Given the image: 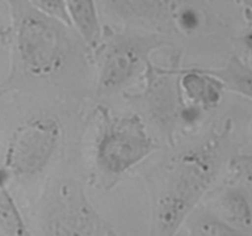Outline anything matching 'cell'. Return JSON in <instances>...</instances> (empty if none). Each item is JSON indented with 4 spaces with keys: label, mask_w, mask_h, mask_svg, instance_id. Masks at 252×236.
I'll return each mask as SVG.
<instances>
[{
    "label": "cell",
    "mask_w": 252,
    "mask_h": 236,
    "mask_svg": "<svg viewBox=\"0 0 252 236\" xmlns=\"http://www.w3.org/2000/svg\"><path fill=\"white\" fill-rule=\"evenodd\" d=\"M230 127L160 165L152 177V230L174 235L213 186L226 156Z\"/></svg>",
    "instance_id": "cell-1"
},
{
    "label": "cell",
    "mask_w": 252,
    "mask_h": 236,
    "mask_svg": "<svg viewBox=\"0 0 252 236\" xmlns=\"http://www.w3.org/2000/svg\"><path fill=\"white\" fill-rule=\"evenodd\" d=\"M9 25L0 30V41L10 57L9 75L0 86V97L27 79H47L68 63L74 42L63 22L37 9L31 0H5Z\"/></svg>",
    "instance_id": "cell-2"
},
{
    "label": "cell",
    "mask_w": 252,
    "mask_h": 236,
    "mask_svg": "<svg viewBox=\"0 0 252 236\" xmlns=\"http://www.w3.org/2000/svg\"><path fill=\"white\" fill-rule=\"evenodd\" d=\"M101 124L95 147V165L107 179H117L158 150L154 138L148 133L138 115L112 116L100 110Z\"/></svg>",
    "instance_id": "cell-3"
},
{
    "label": "cell",
    "mask_w": 252,
    "mask_h": 236,
    "mask_svg": "<svg viewBox=\"0 0 252 236\" xmlns=\"http://www.w3.org/2000/svg\"><path fill=\"white\" fill-rule=\"evenodd\" d=\"M166 46H170L169 42L157 33L111 32L98 53V95L123 90L137 79L144 78L152 63L150 56Z\"/></svg>",
    "instance_id": "cell-4"
},
{
    "label": "cell",
    "mask_w": 252,
    "mask_h": 236,
    "mask_svg": "<svg viewBox=\"0 0 252 236\" xmlns=\"http://www.w3.org/2000/svg\"><path fill=\"white\" fill-rule=\"evenodd\" d=\"M143 79L145 86L142 92L126 93L125 97L137 103L172 144L175 132L194 119L192 115L201 110L185 101L179 84V68H160L150 63Z\"/></svg>",
    "instance_id": "cell-5"
},
{
    "label": "cell",
    "mask_w": 252,
    "mask_h": 236,
    "mask_svg": "<svg viewBox=\"0 0 252 236\" xmlns=\"http://www.w3.org/2000/svg\"><path fill=\"white\" fill-rule=\"evenodd\" d=\"M44 234L48 235H116L113 226L96 211L85 189L74 179L62 181L44 208Z\"/></svg>",
    "instance_id": "cell-6"
},
{
    "label": "cell",
    "mask_w": 252,
    "mask_h": 236,
    "mask_svg": "<svg viewBox=\"0 0 252 236\" xmlns=\"http://www.w3.org/2000/svg\"><path fill=\"white\" fill-rule=\"evenodd\" d=\"M61 142L62 127L57 118H32L12 133L4 167L17 177L36 176L48 166Z\"/></svg>",
    "instance_id": "cell-7"
},
{
    "label": "cell",
    "mask_w": 252,
    "mask_h": 236,
    "mask_svg": "<svg viewBox=\"0 0 252 236\" xmlns=\"http://www.w3.org/2000/svg\"><path fill=\"white\" fill-rule=\"evenodd\" d=\"M179 84L189 105L199 110H212L220 103L226 86L207 69L179 68Z\"/></svg>",
    "instance_id": "cell-8"
},
{
    "label": "cell",
    "mask_w": 252,
    "mask_h": 236,
    "mask_svg": "<svg viewBox=\"0 0 252 236\" xmlns=\"http://www.w3.org/2000/svg\"><path fill=\"white\" fill-rule=\"evenodd\" d=\"M184 0H110L116 14L128 20L171 29V19Z\"/></svg>",
    "instance_id": "cell-9"
},
{
    "label": "cell",
    "mask_w": 252,
    "mask_h": 236,
    "mask_svg": "<svg viewBox=\"0 0 252 236\" xmlns=\"http://www.w3.org/2000/svg\"><path fill=\"white\" fill-rule=\"evenodd\" d=\"M71 25L78 31L84 43L96 48L102 41V27L96 0H65Z\"/></svg>",
    "instance_id": "cell-10"
},
{
    "label": "cell",
    "mask_w": 252,
    "mask_h": 236,
    "mask_svg": "<svg viewBox=\"0 0 252 236\" xmlns=\"http://www.w3.org/2000/svg\"><path fill=\"white\" fill-rule=\"evenodd\" d=\"M224 220L244 234L252 230V201L246 188L240 184L225 189L219 198Z\"/></svg>",
    "instance_id": "cell-11"
},
{
    "label": "cell",
    "mask_w": 252,
    "mask_h": 236,
    "mask_svg": "<svg viewBox=\"0 0 252 236\" xmlns=\"http://www.w3.org/2000/svg\"><path fill=\"white\" fill-rule=\"evenodd\" d=\"M207 70L218 76L225 84L226 90L252 100V68L243 58L233 56L220 68Z\"/></svg>",
    "instance_id": "cell-12"
},
{
    "label": "cell",
    "mask_w": 252,
    "mask_h": 236,
    "mask_svg": "<svg viewBox=\"0 0 252 236\" xmlns=\"http://www.w3.org/2000/svg\"><path fill=\"white\" fill-rule=\"evenodd\" d=\"M0 230L5 235H26V224L7 191L6 183L0 184Z\"/></svg>",
    "instance_id": "cell-13"
},
{
    "label": "cell",
    "mask_w": 252,
    "mask_h": 236,
    "mask_svg": "<svg viewBox=\"0 0 252 236\" xmlns=\"http://www.w3.org/2000/svg\"><path fill=\"white\" fill-rule=\"evenodd\" d=\"M193 235L202 236H234V235H245L243 231L234 228L233 225L221 219L213 218V216H203L198 219L192 226Z\"/></svg>",
    "instance_id": "cell-14"
},
{
    "label": "cell",
    "mask_w": 252,
    "mask_h": 236,
    "mask_svg": "<svg viewBox=\"0 0 252 236\" xmlns=\"http://www.w3.org/2000/svg\"><path fill=\"white\" fill-rule=\"evenodd\" d=\"M226 167L234 184H240L246 188L252 187V152L233 155L229 157Z\"/></svg>",
    "instance_id": "cell-15"
},
{
    "label": "cell",
    "mask_w": 252,
    "mask_h": 236,
    "mask_svg": "<svg viewBox=\"0 0 252 236\" xmlns=\"http://www.w3.org/2000/svg\"><path fill=\"white\" fill-rule=\"evenodd\" d=\"M31 1L37 9L43 11L48 16L63 22L66 26L73 27L68 14V9H66L65 0H31Z\"/></svg>",
    "instance_id": "cell-16"
},
{
    "label": "cell",
    "mask_w": 252,
    "mask_h": 236,
    "mask_svg": "<svg viewBox=\"0 0 252 236\" xmlns=\"http://www.w3.org/2000/svg\"><path fill=\"white\" fill-rule=\"evenodd\" d=\"M244 16H245V20L248 21L249 29L239 38V41H240L241 46L244 47L246 53L252 58V10L249 9V7H244Z\"/></svg>",
    "instance_id": "cell-17"
},
{
    "label": "cell",
    "mask_w": 252,
    "mask_h": 236,
    "mask_svg": "<svg viewBox=\"0 0 252 236\" xmlns=\"http://www.w3.org/2000/svg\"><path fill=\"white\" fill-rule=\"evenodd\" d=\"M235 1L244 5V7H249V9L252 10V0H235Z\"/></svg>",
    "instance_id": "cell-18"
}]
</instances>
